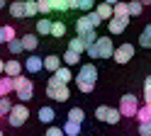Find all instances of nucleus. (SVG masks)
Here are the masks:
<instances>
[{"mask_svg":"<svg viewBox=\"0 0 151 136\" xmlns=\"http://www.w3.org/2000/svg\"><path fill=\"white\" fill-rule=\"evenodd\" d=\"M0 136H3V131H0Z\"/></svg>","mask_w":151,"mask_h":136,"instance_id":"obj_50","label":"nucleus"},{"mask_svg":"<svg viewBox=\"0 0 151 136\" xmlns=\"http://www.w3.org/2000/svg\"><path fill=\"white\" fill-rule=\"evenodd\" d=\"M76 85H78V90L83 95H90L93 90H95V83H88V80H76Z\"/></svg>","mask_w":151,"mask_h":136,"instance_id":"obj_32","label":"nucleus"},{"mask_svg":"<svg viewBox=\"0 0 151 136\" xmlns=\"http://www.w3.org/2000/svg\"><path fill=\"white\" fill-rule=\"evenodd\" d=\"M95 46L100 51V58H112V54H115V44H112V39H107V37H98Z\"/></svg>","mask_w":151,"mask_h":136,"instance_id":"obj_7","label":"nucleus"},{"mask_svg":"<svg viewBox=\"0 0 151 136\" xmlns=\"http://www.w3.org/2000/svg\"><path fill=\"white\" fill-rule=\"evenodd\" d=\"M15 95H17L20 102H29L34 97V83L29 78H24V75H17L15 78Z\"/></svg>","mask_w":151,"mask_h":136,"instance_id":"obj_2","label":"nucleus"},{"mask_svg":"<svg viewBox=\"0 0 151 136\" xmlns=\"http://www.w3.org/2000/svg\"><path fill=\"white\" fill-rule=\"evenodd\" d=\"M46 97H51V100H56V102H66L71 97V87L66 83H61L56 75H51L49 83H46Z\"/></svg>","mask_w":151,"mask_h":136,"instance_id":"obj_1","label":"nucleus"},{"mask_svg":"<svg viewBox=\"0 0 151 136\" xmlns=\"http://www.w3.org/2000/svg\"><path fill=\"white\" fill-rule=\"evenodd\" d=\"M95 117L100 122H107V124H117L119 119H122V112L119 110H112V107H107V105H100L98 110H95Z\"/></svg>","mask_w":151,"mask_h":136,"instance_id":"obj_5","label":"nucleus"},{"mask_svg":"<svg viewBox=\"0 0 151 136\" xmlns=\"http://www.w3.org/2000/svg\"><path fill=\"white\" fill-rule=\"evenodd\" d=\"M10 42V34H7V24L0 27V44H7Z\"/></svg>","mask_w":151,"mask_h":136,"instance_id":"obj_39","label":"nucleus"},{"mask_svg":"<svg viewBox=\"0 0 151 136\" xmlns=\"http://www.w3.org/2000/svg\"><path fill=\"white\" fill-rule=\"evenodd\" d=\"M81 39H83L86 44H95V42H98V34H95V29H90V32L81 34Z\"/></svg>","mask_w":151,"mask_h":136,"instance_id":"obj_35","label":"nucleus"},{"mask_svg":"<svg viewBox=\"0 0 151 136\" xmlns=\"http://www.w3.org/2000/svg\"><path fill=\"white\" fill-rule=\"evenodd\" d=\"M127 5H129V15H132V17L141 15V10H144V5H141V0H127Z\"/></svg>","mask_w":151,"mask_h":136,"instance_id":"obj_27","label":"nucleus"},{"mask_svg":"<svg viewBox=\"0 0 151 136\" xmlns=\"http://www.w3.org/2000/svg\"><path fill=\"white\" fill-rule=\"evenodd\" d=\"M27 117H29V110H27L24 102H20V105H12L10 114H7V122H10V126H22L27 122Z\"/></svg>","mask_w":151,"mask_h":136,"instance_id":"obj_4","label":"nucleus"},{"mask_svg":"<svg viewBox=\"0 0 151 136\" xmlns=\"http://www.w3.org/2000/svg\"><path fill=\"white\" fill-rule=\"evenodd\" d=\"M51 19L49 17H44V19H37V34H42V37H46V34H51Z\"/></svg>","mask_w":151,"mask_h":136,"instance_id":"obj_18","label":"nucleus"},{"mask_svg":"<svg viewBox=\"0 0 151 136\" xmlns=\"http://www.w3.org/2000/svg\"><path fill=\"white\" fill-rule=\"evenodd\" d=\"M63 34H66V24H63V22H54V24H51V37H54V39H61Z\"/></svg>","mask_w":151,"mask_h":136,"instance_id":"obj_30","label":"nucleus"},{"mask_svg":"<svg viewBox=\"0 0 151 136\" xmlns=\"http://www.w3.org/2000/svg\"><path fill=\"white\" fill-rule=\"evenodd\" d=\"M44 68L49 73H56L61 68V58L59 56H54V54H49V56H44Z\"/></svg>","mask_w":151,"mask_h":136,"instance_id":"obj_15","label":"nucleus"},{"mask_svg":"<svg viewBox=\"0 0 151 136\" xmlns=\"http://www.w3.org/2000/svg\"><path fill=\"white\" fill-rule=\"evenodd\" d=\"M22 46H24V51H34V49L39 46L37 34H24V37H22Z\"/></svg>","mask_w":151,"mask_h":136,"instance_id":"obj_21","label":"nucleus"},{"mask_svg":"<svg viewBox=\"0 0 151 136\" xmlns=\"http://www.w3.org/2000/svg\"><path fill=\"white\" fill-rule=\"evenodd\" d=\"M78 7V0H68V10H76Z\"/></svg>","mask_w":151,"mask_h":136,"instance_id":"obj_42","label":"nucleus"},{"mask_svg":"<svg viewBox=\"0 0 151 136\" xmlns=\"http://www.w3.org/2000/svg\"><path fill=\"white\" fill-rule=\"evenodd\" d=\"M76 80H88V83H95V80H98V68L93 66V63L81 66V73L76 75Z\"/></svg>","mask_w":151,"mask_h":136,"instance_id":"obj_8","label":"nucleus"},{"mask_svg":"<svg viewBox=\"0 0 151 136\" xmlns=\"http://www.w3.org/2000/svg\"><path fill=\"white\" fill-rule=\"evenodd\" d=\"M61 129H63V134H66V136H78V134H81V124H78V122L66 119V124L61 126Z\"/></svg>","mask_w":151,"mask_h":136,"instance_id":"obj_22","label":"nucleus"},{"mask_svg":"<svg viewBox=\"0 0 151 136\" xmlns=\"http://www.w3.org/2000/svg\"><path fill=\"white\" fill-rule=\"evenodd\" d=\"M144 97H146V102H151V90H144Z\"/></svg>","mask_w":151,"mask_h":136,"instance_id":"obj_44","label":"nucleus"},{"mask_svg":"<svg viewBox=\"0 0 151 136\" xmlns=\"http://www.w3.org/2000/svg\"><path fill=\"white\" fill-rule=\"evenodd\" d=\"M127 24H129V19H119V17L107 19V29H110V34H122V32L127 29Z\"/></svg>","mask_w":151,"mask_h":136,"instance_id":"obj_10","label":"nucleus"},{"mask_svg":"<svg viewBox=\"0 0 151 136\" xmlns=\"http://www.w3.org/2000/svg\"><path fill=\"white\" fill-rule=\"evenodd\" d=\"M117 110L122 112V117H137V112H139V97L132 95V92H127V95L119 100V107H117Z\"/></svg>","mask_w":151,"mask_h":136,"instance_id":"obj_3","label":"nucleus"},{"mask_svg":"<svg viewBox=\"0 0 151 136\" xmlns=\"http://www.w3.org/2000/svg\"><path fill=\"white\" fill-rule=\"evenodd\" d=\"M10 15L17 17V19L27 17V12H24V0H15V3H10Z\"/></svg>","mask_w":151,"mask_h":136,"instance_id":"obj_16","label":"nucleus"},{"mask_svg":"<svg viewBox=\"0 0 151 136\" xmlns=\"http://www.w3.org/2000/svg\"><path fill=\"white\" fill-rule=\"evenodd\" d=\"M61 61H63L66 66H78V63H81V54H76V51H71V49H66V54H63Z\"/></svg>","mask_w":151,"mask_h":136,"instance_id":"obj_23","label":"nucleus"},{"mask_svg":"<svg viewBox=\"0 0 151 136\" xmlns=\"http://www.w3.org/2000/svg\"><path fill=\"white\" fill-rule=\"evenodd\" d=\"M86 51H88V56H90V58H100V51H98V46H95V44H88Z\"/></svg>","mask_w":151,"mask_h":136,"instance_id":"obj_38","label":"nucleus"},{"mask_svg":"<svg viewBox=\"0 0 151 136\" xmlns=\"http://www.w3.org/2000/svg\"><path fill=\"white\" fill-rule=\"evenodd\" d=\"M141 5H151V0H141Z\"/></svg>","mask_w":151,"mask_h":136,"instance_id":"obj_47","label":"nucleus"},{"mask_svg":"<svg viewBox=\"0 0 151 136\" xmlns=\"http://www.w3.org/2000/svg\"><path fill=\"white\" fill-rule=\"evenodd\" d=\"M24 71H27V73H39V71H44V58L29 56V58L24 61Z\"/></svg>","mask_w":151,"mask_h":136,"instance_id":"obj_9","label":"nucleus"},{"mask_svg":"<svg viewBox=\"0 0 151 136\" xmlns=\"http://www.w3.org/2000/svg\"><path fill=\"white\" fill-rule=\"evenodd\" d=\"M22 63L20 61H15V58H10V61L5 63V75H10V78H17V75H22Z\"/></svg>","mask_w":151,"mask_h":136,"instance_id":"obj_13","label":"nucleus"},{"mask_svg":"<svg viewBox=\"0 0 151 136\" xmlns=\"http://www.w3.org/2000/svg\"><path fill=\"white\" fill-rule=\"evenodd\" d=\"M0 119H3V112H0Z\"/></svg>","mask_w":151,"mask_h":136,"instance_id":"obj_49","label":"nucleus"},{"mask_svg":"<svg viewBox=\"0 0 151 136\" xmlns=\"http://www.w3.org/2000/svg\"><path fill=\"white\" fill-rule=\"evenodd\" d=\"M44 136H46V134H44Z\"/></svg>","mask_w":151,"mask_h":136,"instance_id":"obj_51","label":"nucleus"},{"mask_svg":"<svg viewBox=\"0 0 151 136\" xmlns=\"http://www.w3.org/2000/svg\"><path fill=\"white\" fill-rule=\"evenodd\" d=\"M68 49H71V51H76V54H83V51L88 49V44L83 42L81 37H73V39H68Z\"/></svg>","mask_w":151,"mask_h":136,"instance_id":"obj_20","label":"nucleus"},{"mask_svg":"<svg viewBox=\"0 0 151 136\" xmlns=\"http://www.w3.org/2000/svg\"><path fill=\"white\" fill-rule=\"evenodd\" d=\"M112 58H115L117 63H129L132 58H134V46H132V44H119V46H115Z\"/></svg>","mask_w":151,"mask_h":136,"instance_id":"obj_6","label":"nucleus"},{"mask_svg":"<svg viewBox=\"0 0 151 136\" xmlns=\"http://www.w3.org/2000/svg\"><path fill=\"white\" fill-rule=\"evenodd\" d=\"M46 136H66V134H63V129H59V126H51V129L46 131Z\"/></svg>","mask_w":151,"mask_h":136,"instance_id":"obj_40","label":"nucleus"},{"mask_svg":"<svg viewBox=\"0 0 151 136\" xmlns=\"http://www.w3.org/2000/svg\"><path fill=\"white\" fill-rule=\"evenodd\" d=\"M12 90H15V78H10V75L0 78V97H7Z\"/></svg>","mask_w":151,"mask_h":136,"instance_id":"obj_14","label":"nucleus"},{"mask_svg":"<svg viewBox=\"0 0 151 136\" xmlns=\"http://www.w3.org/2000/svg\"><path fill=\"white\" fill-rule=\"evenodd\" d=\"M24 12H27V17L39 15V5H37V0H24Z\"/></svg>","mask_w":151,"mask_h":136,"instance_id":"obj_26","label":"nucleus"},{"mask_svg":"<svg viewBox=\"0 0 151 136\" xmlns=\"http://www.w3.org/2000/svg\"><path fill=\"white\" fill-rule=\"evenodd\" d=\"M39 122H44V124H51L54 119H56V112L51 110V107H39Z\"/></svg>","mask_w":151,"mask_h":136,"instance_id":"obj_17","label":"nucleus"},{"mask_svg":"<svg viewBox=\"0 0 151 136\" xmlns=\"http://www.w3.org/2000/svg\"><path fill=\"white\" fill-rule=\"evenodd\" d=\"M137 119H139V122H151V102H146L144 107H139Z\"/></svg>","mask_w":151,"mask_h":136,"instance_id":"obj_24","label":"nucleus"},{"mask_svg":"<svg viewBox=\"0 0 151 136\" xmlns=\"http://www.w3.org/2000/svg\"><path fill=\"white\" fill-rule=\"evenodd\" d=\"M95 12H98V15L107 22V19H112V17H115V5H110V3H105V0H102V3L95 7Z\"/></svg>","mask_w":151,"mask_h":136,"instance_id":"obj_12","label":"nucleus"},{"mask_svg":"<svg viewBox=\"0 0 151 136\" xmlns=\"http://www.w3.org/2000/svg\"><path fill=\"white\" fill-rule=\"evenodd\" d=\"M144 90H151V75H146V80H144Z\"/></svg>","mask_w":151,"mask_h":136,"instance_id":"obj_41","label":"nucleus"},{"mask_svg":"<svg viewBox=\"0 0 151 136\" xmlns=\"http://www.w3.org/2000/svg\"><path fill=\"white\" fill-rule=\"evenodd\" d=\"M54 75L59 78L61 83H66V85H68V83H71V78H73V75H71V71H68V66H61V68H59V71H56Z\"/></svg>","mask_w":151,"mask_h":136,"instance_id":"obj_25","label":"nucleus"},{"mask_svg":"<svg viewBox=\"0 0 151 136\" xmlns=\"http://www.w3.org/2000/svg\"><path fill=\"white\" fill-rule=\"evenodd\" d=\"M139 136H151V122H139Z\"/></svg>","mask_w":151,"mask_h":136,"instance_id":"obj_36","label":"nucleus"},{"mask_svg":"<svg viewBox=\"0 0 151 136\" xmlns=\"http://www.w3.org/2000/svg\"><path fill=\"white\" fill-rule=\"evenodd\" d=\"M115 17H119V19H129V17H132V15H129L127 0H119V3L115 5Z\"/></svg>","mask_w":151,"mask_h":136,"instance_id":"obj_19","label":"nucleus"},{"mask_svg":"<svg viewBox=\"0 0 151 136\" xmlns=\"http://www.w3.org/2000/svg\"><path fill=\"white\" fill-rule=\"evenodd\" d=\"M68 119H71V122H78V124H83V119H86V112H83L81 107H73V110L68 112Z\"/></svg>","mask_w":151,"mask_h":136,"instance_id":"obj_29","label":"nucleus"},{"mask_svg":"<svg viewBox=\"0 0 151 136\" xmlns=\"http://www.w3.org/2000/svg\"><path fill=\"white\" fill-rule=\"evenodd\" d=\"M141 34H146V37L151 39V24H146V29H144V32H141Z\"/></svg>","mask_w":151,"mask_h":136,"instance_id":"obj_43","label":"nucleus"},{"mask_svg":"<svg viewBox=\"0 0 151 136\" xmlns=\"http://www.w3.org/2000/svg\"><path fill=\"white\" fill-rule=\"evenodd\" d=\"M93 7H95V0H78V10H83V12H90Z\"/></svg>","mask_w":151,"mask_h":136,"instance_id":"obj_34","label":"nucleus"},{"mask_svg":"<svg viewBox=\"0 0 151 136\" xmlns=\"http://www.w3.org/2000/svg\"><path fill=\"white\" fill-rule=\"evenodd\" d=\"M105 3H110V5H117V3H119V0H105Z\"/></svg>","mask_w":151,"mask_h":136,"instance_id":"obj_46","label":"nucleus"},{"mask_svg":"<svg viewBox=\"0 0 151 136\" xmlns=\"http://www.w3.org/2000/svg\"><path fill=\"white\" fill-rule=\"evenodd\" d=\"M3 7H5V0H0V10H3Z\"/></svg>","mask_w":151,"mask_h":136,"instance_id":"obj_48","label":"nucleus"},{"mask_svg":"<svg viewBox=\"0 0 151 136\" xmlns=\"http://www.w3.org/2000/svg\"><path fill=\"white\" fill-rule=\"evenodd\" d=\"M10 110H12L10 100H7V97H0V112H3V117H7V114H10Z\"/></svg>","mask_w":151,"mask_h":136,"instance_id":"obj_33","label":"nucleus"},{"mask_svg":"<svg viewBox=\"0 0 151 136\" xmlns=\"http://www.w3.org/2000/svg\"><path fill=\"white\" fill-rule=\"evenodd\" d=\"M90 29H95V27H93V22H90V17H88V12L86 15H83V17H78V19H76V34H86V32H90Z\"/></svg>","mask_w":151,"mask_h":136,"instance_id":"obj_11","label":"nucleus"},{"mask_svg":"<svg viewBox=\"0 0 151 136\" xmlns=\"http://www.w3.org/2000/svg\"><path fill=\"white\" fill-rule=\"evenodd\" d=\"M3 73H5V63L0 61V75H3Z\"/></svg>","mask_w":151,"mask_h":136,"instance_id":"obj_45","label":"nucleus"},{"mask_svg":"<svg viewBox=\"0 0 151 136\" xmlns=\"http://www.w3.org/2000/svg\"><path fill=\"white\" fill-rule=\"evenodd\" d=\"M37 5H39V15H44V17L54 10V3H51V0H37Z\"/></svg>","mask_w":151,"mask_h":136,"instance_id":"obj_31","label":"nucleus"},{"mask_svg":"<svg viewBox=\"0 0 151 136\" xmlns=\"http://www.w3.org/2000/svg\"><path fill=\"white\" fill-rule=\"evenodd\" d=\"M7 49H10V54H22L24 51V46H22V39H10V42H7Z\"/></svg>","mask_w":151,"mask_h":136,"instance_id":"obj_28","label":"nucleus"},{"mask_svg":"<svg viewBox=\"0 0 151 136\" xmlns=\"http://www.w3.org/2000/svg\"><path fill=\"white\" fill-rule=\"evenodd\" d=\"M51 3H54V10H59V12L68 10V0H51Z\"/></svg>","mask_w":151,"mask_h":136,"instance_id":"obj_37","label":"nucleus"}]
</instances>
